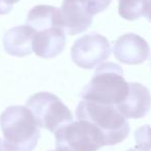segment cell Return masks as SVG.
I'll use <instances>...</instances> for the list:
<instances>
[{"instance_id": "1", "label": "cell", "mask_w": 151, "mask_h": 151, "mask_svg": "<svg viewBox=\"0 0 151 151\" xmlns=\"http://www.w3.org/2000/svg\"><path fill=\"white\" fill-rule=\"evenodd\" d=\"M3 151H33L40 137V125L27 107L11 106L0 116Z\"/></svg>"}, {"instance_id": "2", "label": "cell", "mask_w": 151, "mask_h": 151, "mask_svg": "<svg viewBox=\"0 0 151 151\" xmlns=\"http://www.w3.org/2000/svg\"><path fill=\"white\" fill-rule=\"evenodd\" d=\"M128 92L129 83L124 79L121 66L106 62L97 67L91 81L81 91L80 96L85 101L117 107L125 101Z\"/></svg>"}, {"instance_id": "3", "label": "cell", "mask_w": 151, "mask_h": 151, "mask_svg": "<svg viewBox=\"0 0 151 151\" xmlns=\"http://www.w3.org/2000/svg\"><path fill=\"white\" fill-rule=\"evenodd\" d=\"M76 117L96 125L105 136L107 146L121 143L129 134L127 118L120 113L116 106L82 99L76 109Z\"/></svg>"}, {"instance_id": "4", "label": "cell", "mask_w": 151, "mask_h": 151, "mask_svg": "<svg viewBox=\"0 0 151 151\" xmlns=\"http://www.w3.org/2000/svg\"><path fill=\"white\" fill-rule=\"evenodd\" d=\"M56 148L62 151H97L107 146L101 130L90 121L77 119L55 132Z\"/></svg>"}, {"instance_id": "5", "label": "cell", "mask_w": 151, "mask_h": 151, "mask_svg": "<svg viewBox=\"0 0 151 151\" xmlns=\"http://www.w3.org/2000/svg\"><path fill=\"white\" fill-rule=\"evenodd\" d=\"M26 107L31 111L40 127L56 132L73 122V114L58 96L51 92H38L28 99Z\"/></svg>"}, {"instance_id": "6", "label": "cell", "mask_w": 151, "mask_h": 151, "mask_svg": "<svg viewBox=\"0 0 151 151\" xmlns=\"http://www.w3.org/2000/svg\"><path fill=\"white\" fill-rule=\"evenodd\" d=\"M111 53V45L105 36L99 33H89L76 40L71 47L70 56L79 67L92 69L103 64Z\"/></svg>"}, {"instance_id": "7", "label": "cell", "mask_w": 151, "mask_h": 151, "mask_svg": "<svg viewBox=\"0 0 151 151\" xmlns=\"http://www.w3.org/2000/svg\"><path fill=\"white\" fill-rule=\"evenodd\" d=\"M113 52L116 59L124 64H141L150 55L149 45L140 35L127 33L120 36L114 44Z\"/></svg>"}, {"instance_id": "8", "label": "cell", "mask_w": 151, "mask_h": 151, "mask_svg": "<svg viewBox=\"0 0 151 151\" xmlns=\"http://www.w3.org/2000/svg\"><path fill=\"white\" fill-rule=\"evenodd\" d=\"M60 16L65 33L69 35L86 31L90 27L93 18L81 0H63Z\"/></svg>"}, {"instance_id": "9", "label": "cell", "mask_w": 151, "mask_h": 151, "mask_svg": "<svg viewBox=\"0 0 151 151\" xmlns=\"http://www.w3.org/2000/svg\"><path fill=\"white\" fill-rule=\"evenodd\" d=\"M65 48V31L61 26L35 31L33 52L36 56L52 59L58 56Z\"/></svg>"}, {"instance_id": "10", "label": "cell", "mask_w": 151, "mask_h": 151, "mask_svg": "<svg viewBox=\"0 0 151 151\" xmlns=\"http://www.w3.org/2000/svg\"><path fill=\"white\" fill-rule=\"evenodd\" d=\"M151 108V94L140 83H129V92L125 101L117 106L119 112L127 119H139L147 115Z\"/></svg>"}, {"instance_id": "11", "label": "cell", "mask_w": 151, "mask_h": 151, "mask_svg": "<svg viewBox=\"0 0 151 151\" xmlns=\"http://www.w3.org/2000/svg\"><path fill=\"white\" fill-rule=\"evenodd\" d=\"M35 30L30 26H17L7 30L3 36V47L11 56L25 57L33 52Z\"/></svg>"}, {"instance_id": "12", "label": "cell", "mask_w": 151, "mask_h": 151, "mask_svg": "<svg viewBox=\"0 0 151 151\" xmlns=\"http://www.w3.org/2000/svg\"><path fill=\"white\" fill-rule=\"evenodd\" d=\"M26 25L33 28L35 31L57 26L63 27L60 9L51 5H35L28 12Z\"/></svg>"}, {"instance_id": "13", "label": "cell", "mask_w": 151, "mask_h": 151, "mask_svg": "<svg viewBox=\"0 0 151 151\" xmlns=\"http://www.w3.org/2000/svg\"><path fill=\"white\" fill-rule=\"evenodd\" d=\"M118 13L128 21L138 20L145 14V6L148 0H118Z\"/></svg>"}, {"instance_id": "14", "label": "cell", "mask_w": 151, "mask_h": 151, "mask_svg": "<svg viewBox=\"0 0 151 151\" xmlns=\"http://www.w3.org/2000/svg\"><path fill=\"white\" fill-rule=\"evenodd\" d=\"M137 149L142 151H151V127L149 125H143L134 132Z\"/></svg>"}, {"instance_id": "15", "label": "cell", "mask_w": 151, "mask_h": 151, "mask_svg": "<svg viewBox=\"0 0 151 151\" xmlns=\"http://www.w3.org/2000/svg\"><path fill=\"white\" fill-rule=\"evenodd\" d=\"M112 0H81L87 11L92 16L104 12L110 5Z\"/></svg>"}, {"instance_id": "16", "label": "cell", "mask_w": 151, "mask_h": 151, "mask_svg": "<svg viewBox=\"0 0 151 151\" xmlns=\"http://www.w3.org/2000/svg\"><path fill=\"white\" fill-rule=\"evenodd\" d=\"M20 0H0V15H6L12 11L14 4L19 2Z\"/></svg>"}, {"instance_id": "17", "label": "cell", "mask_w": 151, "mask_h": 151, "mask_svg": "<svg viewBox=\"0 0 151 151\" xmlns=\"http://www.w3.org/2000/svg\"><path fill=\"white\" fill-rule=\"evenodd\" d=\"M144 16L147 18L149 22L151 23V0H148L146 3V6H145V14Z\"/></svg>"}, {"instance_id": "18", "label": "cell", "mask_w": 151, "mask_h": 151, "mask_svg": "<svg viewBox=\"0 0 151 151\" xmlns=\"http://www.w3.org/2000/svg\"><path fill=\"white\" fill-rule=\"evenodd\" d=\"M0 151H3V149H2V140L0 139Z\"/></svg>"}, {"instance_id": "19", "label": "cell", "mask_w": 151, "mask_h": 151, "mask_svg": "<svg viewBox=\"0 0 151 151\" xmlns=\"http://www.w3.org/2000/svg\"><path fill=\"white\" fill-rule=\"evenodd\" d=\"M127 151H142V150H140V149H134V148H132V149H128Z\"/></svg>"}, {"instance_id": "20", "label": "cell", "mask_w": 151, "mask_h": 151, "mask_svg": "<svg viewBox=\"0 0 151 151\" xmlns=\"http://www.w3.org/2000/svg\"><path fill=\"white\" fill-rule=\"evenodd\" d=\"M51 151H62V150H59V149L56 148V150H51Z\"/></svg>"}, {"instance_id": "21", "label": "cell", "mask_w": 151, "mask_h": 151, "mask_svg": "<svg viewBox=\"0 0 151 151\" xmlns=\"http://www.w3.org/2000/svg\"><path fill=\"white\" fill-rule=\"evenodd\" d=\"M150 66H151V58H150Z\"/></svg>"}]
</instances>
